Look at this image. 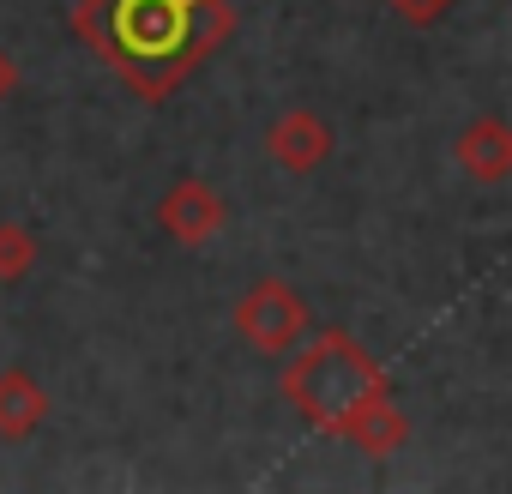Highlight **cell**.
Wrapping results in <instances>:
<instances>
[{"label":"cell","instance_id":"30bf717a","mask_svg":"<svg viewBox=\"0 0 512 494\" xmlns=\"http://www.w3.org/2000/svg\"><path fill=\"white\" fill-rule=\"evenodd\" d=\"M392 7H398V19H404V25L428 31V25H440V19H446L452 0H392Z\"/></svg>","mask_w":512,"mask_h":494},{"label":"cell","instance_id":"9c48e42d","mask_svg":"<svg viewBox=\"0 0 512 494\" xmlns=\"http://www.w3.org/2000/svg\"><path fill=\"white\" fill-rule=\"evenodd\" d=\"M43 260V241L25 217H0V284H25Z\"/></svg>","mask_w":512,"mask_h":494},{"label":"cell","instance_id":"7a4b0ae2","mask_svg":"<svg viewBox=\"0 0 512 494\" xmlns=\"http://www.w3.org/2000/svg\"><path fill=\"white\" fill-rule=\"evenodd\" d=\"M278 392H284V404H290L308 428L344 440V428H350L356 416H368L380 398H392V380H386V368L368 356V344H356L350 332L332 326V332H320V338H308V344H296V350L284 356Z\"/></svg>","mask_w":512,"mask_h":494},{"label":"cell","instance_id":"8fae6325","mask_svg":"<svg viewBox=\"0 0 512 494\" xmlns=\"http://www.w3.org/2000/svg\"><path fill=\"white\" fill-rule=\"evenodd\" d=\"M19 97V61L7 55V49H0V109H7Z\"/></svg>","mask_w":512,"mask_h":494},{"label":"cell","instance_id":"3957f363","mask_svg":"<svg viewBox=\"0 0 512 494\" xmlns=\"http://www.w3.org/2000/svg\"><path fill=\"white\" fill-rule=\"evenodd\" d=\"M308 326H314V314H308L302 290L284 284V278H260L235 296V332L260 356H290L308 338Z\"/></svg>","mask_w":512,"mask_h":494},{"label":"cell","instance_id":"277c9868","mask_svg":"<svg viewBox=\"0 0 512 494\" xmlns=\"http://www.w3.org/2000/svg\"><path fill=\"white\" fill-rule=\"evenodd\" d=\"M223 217H229V205H223V193L205 175H175L163 187V199H157V229L175 247H205L223 229Z\"/></svg>","mask_w":512,"mask_h":494},{"label":"cell","instance_id":"8992f818","mask_svg":"<svg viewBox=\"0 0 512 494\" xmlns=\"http://www.w3.org/2000/svg\"><path fill=\"white\" fill-rule=\"evenodd\" d=\"M452 163H458L476 187H500V181H512V127H506L500 115H476V121H464L458 139H452Z\"/></svg>","mask_w":512,"mask_h":494},{"label":"cell","instance_id":"6da1fadb","mask_svg":"<svg viewBox=\"0 0 512 494\" xmlns=\"http://www.w3.org/2000/svg\"><path fill=\"white\" fill-rule=\"evenodd\" d=\"M235 19V0H79L73 37L139 103H169L235 37Z\"/></svg>","mask_w":512,"mask_h":494},{"label":"cell","instance_id":"ba28073f","mask_svg":"<svg viewBox=\"0 0 512 494\" xmlns=\"http://www.w3.org/2000/svg\"><path fill=\"white\" fill-rule=\"evenodd\" d=\"M404 440H410V422H404L398 398H380L368 416H356V422L344 428V446H350V452H368V458H392Z\"/></svg>","mask_w":512,"mask_h":494},{"label":"cell","instance_id":"5b68a950","mask_svg":"<svg viewBox=\"0 0 512 494\" xmlns=\"http://www.w3.org/2000/svg\"><path fill=\"white\" fill-rule=\"evenodd\" d=\"M332 151H338V133L320 109H284L266 127V157L284 175H314L320 163H332Z\"/></svg>","mask_w":512,"mask_h":494},{"label":"cell","instance_id":"52a82bcc","mask_svg":"<svg viewBox=\"0 0 512 494\" xmlns=\"http://www.w3.org/2000/svg\"><path fill=\"white\" fill-rule=\"evenodd\" d=\"M49 422V386L31 368L0 374V440H31Z\"/></svg>","mask_w":512,"mask_h":494}]
</instances>
